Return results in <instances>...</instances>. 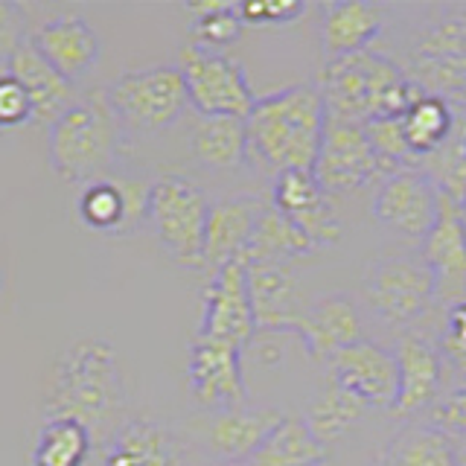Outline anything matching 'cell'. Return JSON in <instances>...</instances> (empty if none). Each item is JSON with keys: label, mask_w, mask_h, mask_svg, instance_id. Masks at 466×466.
<instances>
[{"label": "cell", "mask_w": 466, "mask_h": 466, "mask_svg": "<svg viewBox=\"0 0 466 466\" xmlns=\"http://www.w3.org/2000/svg\"><path fill=\"white\" fill-rule=\"evenodd\" d=\"M126 385L120 376L114 347L87 339L67 347L56 361L53 379L44 400V411L50 417L76 420L94 437H108L123 426Z\"/></svg>", "instance_id": "1"}, {"label": "cell", "mask_w": 466, "mask_h": 466, "mask_svg": "<svg viewBox=\"0 0 466 466\" xmlns=\"http://www.w3.org/2000/svg\"><path fill=\"white\" fill-rule=\"evenodd\" d=\"M248 123V155L268 172L315 169L327 131V102L318 85H295L257 99Z\"/></svg>", "instance_id": "2"}, {"label": "cell", "mask_w": 466, "mask_h": 466, "mask_svg": "<svg viewBox=\"0 0 466 466\" xmlns=\"http://www.w3.org/2000/svg\"><path fill=\"white\" fill-rule=\"evenodd\" d=\"M318 87L324 94L329 120L356 126L402 116L411 102L426 94L379 47L327 62Z\"/></svg>", "instance_id": "3"}, {"label": "cell", "mask_w": 466, "mask_h": 466, "mask_svg": "<svg viewBox=\"0 0 466 466\" xmlns=\"http://www.w3.org/2000/svg\"><path fill=\"white\" fill-rule=\"evenodd\" d=\"M402 73L420 91L463 99L466 96V4H443L426 9V18L405 38Z\"/></svg>", "instance_id": "4"}, {"label": "cell", "mask_w": 466, "mask_h": 466, "mask_svg": "<svg viewBox=\"0 0 466 466\" xmlns=\"http://www.w3.org/2000/svg\"><path fill=\"white\" fill-rule=\"evenodd\" d=\"M120 120L106 94L82 96L50 126L47 157L62 181L91 184L106 178L120 149Z\"/></svg>", "instance_id": "5"}, {"label": "cell", "mask_w": 466, "mask_h": 466, "mask_svg": "<svg viewBox=\"0 0 466 466\" xmlns=\"http://www.w3.org/2000/svg\"><path fill=\"white\" fill-rule=\"evenodd\" d=\"M364 300L393 329H414L437 306L434 277L422 257L382 254L364 271Z\"/></svg>", "instance_id": "6"}, {"label": "cell", "mask_w": 466, "mask_h": 466, "mask_svg": "<svg viewBox=\"0 0 466 466\" xmlns=\"http://www.w3.org/2000/svg\"><path fill=\"white\" fill-rule=\"evenodd\" d=\"M208 216L210 204L193 181L181 175H164L152 181L146 222L155 230L160 248L187 268L204 266Z\"/></svg>", "instance_id": "7"}, {"label": "cell", "mask_w": 466, "mask_h": 466, "mask_svg": "<svg viewBox=\"0 0 466 466\" xmlns=\"http://www.w3.org/2000/svg\"><path fill=\"white\" fill-rule=\"evenodd\" d=\"M106 99L120 126L131 131L169 128L189 106L187 82L178 65L128 70L108 85Z\"/></svg>", "instance_id": "8"}, {"label": "cell", "mask_w": 466, "mask_h": 466, "mask_svg": "<svg viewBox=\"0 0 466 466\" xmlns=\"http://www.w3.org/2000/svg\"><path fill=\"white\" fill-rule=\"evenodd\" d=\"M178 67L187 82V96L201 116H248L257 106V96L245 79V70L230 56L187 44Z\"/></svg>", "instance_id": "9"}, {"label": "cell", "mask_w": 466, "mask_h": 466, "mask_svg": "<svg viewBox=\"0 0 466 466\" xmlns=\"http://www.w3.org/2000/svg\"><path fill=\"white\" fill-rule=\"evenodd\" d=\"M312 172L329 196L356 193V189L390 175L385 160L373 149L370 137L364 135V126L339 123L329 120V116Z\"/></svg>", "instance_id": "10"}, {"label": "cell", "mask_w": 466, "mask_h": 466, "mask_svg": "<svg viewBox=\"0 0 466 466\" xmlns=\"http://www.w3.org/2000/svg\"><path fill=\"white\" fill-rule=\"evenodd\" d=\"M373 216L405 239H426L441 216V189L422 169H397L379 181Z\"/></svg>", "instance_id": "11"}, {"label": "cell", "mask_w": 466, "mask_h": 466, "mask_svg": "<svg viewBox=\"0 0 466 466\" xmlns=\"http://www.w3.org/2000/svg\"><path fill=\"white\" fill-rule=\"evenodd\" d=\"M257 318L248 291V268L242 259H233L218 268L204 289V312L198 339L222 341L245 350L257 335Z\"/></svg>", "instance_id": "12"}, {"label": "cell", "mask_w": 466, "mask_h": 466, "mask_svg": "<svg viewBox=\"0 0 466 466\" xmlns=\"http://www.w3.org/2000/svg\"><path fill=\"white\" fill-rule=\"evenodd\" d=\"M327 382H335L356 393L373 411H393L400 397V364L390 350L379 347L368 339L350 344L327 364Z\"/></svg>", "instance_id": "13"}, {"label": "cell", "mask_w": 466, "mask_h": 466, "mask_svg": "<svg viewBox=\"0 0 466 466\" xmlns=\"http://www.w3.org/2000/svg\"><path fill=\"white\" fill-rule=\"evenodd\" d=\"M187 385L196 402L210 414L245 405L248 388L242 379V350L196 335L187 359Z\"/></svg>", "instance_id": "14"}, {"label": "cell", "mask_w": 466, "mask_h": 466, "mask_svg": "<svg viewBox=\"0 0 466 466\" xmlns=\"http://www.w3.org/2000/svg\"><path fill=\"white\" fill-rule=\"evenodd\" d=\"M420 257L434 277V298L441 309L466 300V225L461 204L441 193V216L422 239Z\"/></svg>", "instance_id": "15"}, {"label": "cell", "mask_w": 466, "mask_h": 466, "mask_svg": "<svg viewBox=\"0 0 466 466\" xmlns=\"http://www.w3.org/2000/svg\"><path fill=\"white\" fill-rule=\"evenodd\" d=\"M437 332H422L420 327L400 335L397 356L400 364V397L393 405L397 417H417L431 411L443 397V359L437 350Z\"/></svg>", "instance_id": "16"}, {"label": "cell", "mask_w": 466, "mask_h": 466, "mask_svg": "<svg viewBox=\"0 0 466 466\" xmlns=\"http://www.w3.org/2000/svg\"><path fill=\"white\" fill-rule=\"evenodd\" d=\"M274 210L286 216L315 248L332 245L341 239V222L332 208V196L327 193L315 172L291 169L274 178Z\"/></svg>", "instance_id": "17"}, {"label": "cell", "mask_w": 466, "mask_h": 466, "mask_svg": "<svg viewBox=\"0 0 466 466\" xmlns=\"http://www.w3.org/2000/svg\"><path fill=\"white\" fill-rule=\"evenodd\" d=\"M312 361L327 364L350 344L361 341V315L353 298L347 295H318L306 303V309L295 327Z\"/></svg>", "instance_id": "18"}, {"label": "cell", "mask_w": 466, "mask_h": 466, "mask_svg": "<svg viewBox=\"0 0 466 466\" xmlns=\"http://www.w3.org/2000/svg\"><path fill=\"white\" fill-rule=\"evenodd\" d=\"M268 204L259 196H233L210 204L208 216V237H204V266L210 277L228 266V262L239 259L245 254L248 242H251L259 218L266 216Z\"/></svg>", "instance_id": "19"}, {"label": "cell", "mask_w": 466, "mask_h": 466, "mask_svg": "<svg viewBox=\"0 0 466 466\" xmlns=\"http://www.w3.org/2000/svg\"><path fill=\"white\" fill-rule=\"evenodd\" d=\"M29 44L62 73L65 79L76 85L99 58V35L94 26L79 15H56L38 24L29 35Z\"/></svg>", "instance_id": "20"}, {"label": "cell", "mask_w": 466, "mask_h": 466, "mask_svg": "<svg viewBox=\"0 0 466 466\" xmlns=\"http://www.w3.org/2000/svg\"><path fill=\"white\" fill-rule=\"evenodd\" d=\"M283 417L286 414L277 411V408H251V405L216 411L210 414L208 426H204V443H208L216 461H222V466L248 463Z\"/></svg>", "instance_id": "21"}, {"label": "cell", "mask_w": 466, "mask_h": 466, "mask_svg": "<svg viewBox=\"0 0 466 466\" xmlns=\"http://www.w3.org/2000/svg\"><path fill=\"white\" fill-rule=\"evenodd\" d=\"M245 268H248V291H251L257 329L295 332L309 298H303L291 266L266 262V266H245Z\"/></svg>", "instance_id": "22"}, {"label": "cell", "mask_w": 466, "mask_h": 466, "mask_svg": "<svg viewBox=\"0 0 466 466\" xmlns=\"http://www.w3.org/2000/svg\"><path fill=\"white\" fill-rule=\"evenodd\" d=\"M152 184L99 178L85 184L79 196V216L87 228L106 233H126L146 222Z\"/></svg>", "instance_id": "23"}, {"label": "cell", "mask_w": 466, "mask_h": 466, "mask_svg": "<svg viewBox=\"0 0 466 466\" xmlns=\"http://www.w3.org/2000/svg\"><path fill=\"white\" fill-rule=\"evenodd\" d=\"M99 466H184V449L164 422L135 417L106 441Z\"/></svg>", "instance_id": "24"}, {"label": "cell", "mask_w": 466, "mask_h": 466, "mask_svg": "<svg viewBox=\"0 0 466 466\" xmlns=\"http://www.w3.org/2000/svg\"><path fill=\"white\" fill-rule=\"evenodd\" d=\"M385 9L361 0H341V4L320 6V47L327 62L370 50L373 41L385 33Z\"/></svg>", "instance_id": "25"}, {"label": "cell", "mask_w": 466, "mask_h": 466, "mask_svg": "<svg viewBox=\"0 0 466 466\" xmlns=\"http://www.w3.org/2000/svg\"><path fill=\"white\" fill-rule=\"evenodd\" d=\"M6 67L12 76L26 87L29 99H33V120H38V123L53 126L58 116L76 102V94H73L76 85L65 79L62 73H58L47 58L29 44V38L12 53Z\"/></svg>", "instance_id": "26"}, {"label": "cell", "mask_w": 466, "mask_h": 466, "mask_svg": "<svg viewBox=\"0 0 466 466\" xmlns=\"http://www.w3.org/2000/svg\"><path fill=\"white\" fill-rule=\"evenodd\" d=\"M373 466H458L455 437L434 422L411 420L376 451Z\"/></svg>", "instance_id": "27"}, {"label": "cell", "mask_w": 466, "mask_h": 466, "mask_svg": "<svg viewBox=\"0 0 466 466\" xmlns=\"http://www.w3.org/2000/svg\"><path fill=\"white\" fill-rule=\"evenodd\" d=\"M329 446L320 443L303 417L286 414L248 461L251 466H324Z\"/></svg>", "instance_id": "28"}, {"label": "cell", "mask_w": 466, "mask_h": 466, "mask_svg": "<svg viewBox=\"0 0 466 466\" xmlns=\"http://www.w3.org/2000/svg\"><path fill=\"white\" fill-rule=\"evenodd\" d=\"M400 123H402L408 149H411L417 169H420L422 160L434 155L451 137V131L458 126V108H455V102H449L443 96L422 94L417 102H411V108L400 116Z\"/></svg>", "instance_id": "29"}, {"label": "cell", "mask_w": 466, "mask_h": 466, "mask_svg": "<svg viewBox=\"0 0 466 466\" xmlns=\"http://www.w3.org/2000/svg\"><path fill=\"white\" fill-rule=\"evenodd\" d=\"M193 155L210 169H237L248 155L245 116H201L193 126Z\"/></svg>", "instance_id": "30"}, {"label": "cell", "mask_w": 466, "mask_h": 466, "mask_svg": "<svg viewBox=\"0 0 466 466\" xmlns=\"http://www.w3.org/2000/svg\"><path fill=\"white\" fill-rule=\"evenodd\" d=\"M370 411L373 408L364 400H359L356 393H350L347 388L335 382H324V388L318 390L312 405L306 408L303 420H306V426L315 431L318 441L329 446L353 431Z\"/></svg>", "instance_id": "31"}, {"label": "cell", "mask_w": 466, "mask_h": 466, "mask_svg": "<svg viewBox=\"0 0 466 466\" xmlns=\"http://www.w3.org/2000/svg\"><path fill=\"white\" fill-rule=\"evenodd\" d=\"M318 251V248L303 237V233L289 222L286 216L274 210L268 204L266 216L259 218L251 242H248L245 254L239 257L245 266H266V262H277V266H289L291 259L306 257Z\"/></svg>", "instance_id": "32"}, {"label": "cell", "mask_w": 466, "mask_h": 466, "mask_svg": "<svg viewBox=\"0 0 466 466\" xmlns=\"http://www.w3.org/2000/svg\"><path fill=\"white\" fill-rule=\"evenodd\" d=\"M94 449V434L82 422L50 417L35 434L33 466H85Z\"/></svg>", "instance_id": "33"}, {"label": "cell", "mask_w": 466, "mask_h": 466, "mask_svg": "<svg viewBox=\"0 0 466 466\" xmlns=\"http://www.w3.org/2000/svg\"><path fill=\"white\" fill-rule=\"evenodd\" d=\"M193 12V41L201 44V47H222V44L237 41L242 33V15L239 6L233 4H193L187 6Z\"/></svg>", "instance_id": "34"}, {"label": "cell", "mask_w": 466, "mask_h": 466, "mask_svg": "<svg viewBox=\"0 0 466 466\" xmlns=\"http://www.w3.org/2000/svg\"><path fill=\"white\" fill-rule=\"evenodd\" d=\"M242 24L248 26H286L303 15V4L298 0H254L239 6Z\"/></svg>", "instance_id": "35"}, {"label": "cell", "mask_w": 466, "mask_h": 466, "mask_svg": "<svg viewBox=\"0 0 466 466\" xmlns=\"http://www.w3.org/2000/svg\"><path fill=\"white\" fill-rule=\"evenodd\" d=\"M29 116H33V99H29L26 87L6 70L0 76V131L18 126Z\"/></svg>", "instance_id": "36"}, {"label": "cell", "mask_w": 466, "mask_h": 466, "mask_svg": "<svg viewBox=\"0 0 466 466\" xmlns=\"http://www.w3.org/2000/svg\"><path fill=\"white\" fill-rule=\"evenodd\" d=\"M431 422L449 437H466V388L451 390L431 408Z\"/></svg>", "instance_id": "37"}, {"label": "cell", "mask_w": 466, "mask_h": 466, "mask_svg": "<svg viewBox=\"0 0 466 466\" xmlns=\"http://www.w3.org/2000/svg\"><path fill=\"white\" fill-rule=\"evenodd\" d=\"M24 26H21V6L0 4V62H9L12 53L21 47Z\"/></svg>", "instance_id": "38"}, {"label": "cell", "mask_w": 466, "mask_h": 466, "mask_svg": "<svg viewBox=\"0 0 466 466\" xmlns=\"http://www.w3.org/2000/svg\"><path fill=\"white\" fill-rule=\"evenodd\" d=\"M455 458L458 466H466V437H455Z\"/></svg>", "instance_id": "39"}, {"label": "cell", "mask_w": 466, "mask_h": 466, "mask_svg": "<svg viewBox=\"0 0 466 466\" xmlns=\"http://www.w3.org/2000/svg\"><path fill=\"white\" fill-rule=\"evenodd\" d=\"M461 213H463V222H466V198L461 201Z\"/></svg>", "instance_id": "40"}, {"label": "cell", "mask_w": 466, "mask_h": 466, "mask_svg": "<svg viewBox=\"0 0 466 466\" xmlns=\"http://www.w3.org/2000/svg\"><path fill=\"white\" fill-rule=\"evenodd\" d=\"M225 466H251V463H225Z\"/></svg>", "instance_id": "41"}]
</instances>
